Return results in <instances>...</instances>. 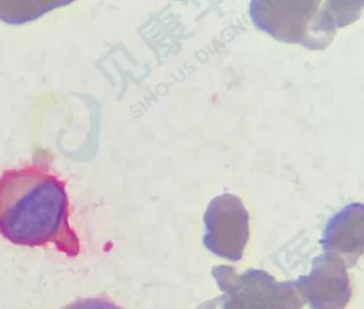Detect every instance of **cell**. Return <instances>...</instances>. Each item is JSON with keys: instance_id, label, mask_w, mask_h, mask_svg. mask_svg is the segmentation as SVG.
<instances>
[{"instance_id": "cell-1", "label": "cell", "mask_w": 364, "mask_h": 309, "mask_svg": "<svg viewBox=\"0 0 364 309\" xmlns=\"http://www.w3.org/2000/svg\"><path fill=\"white\" fill-rule=\"evenodd\" d=\"M0 234L23 246L54 244L76 257L80 243L70 224L65 181L39 162L5 170L0 176Z\"/></svg>"}, {"instance_id": "cell-2", "label": "cell", "mask_w": 364, "mask_h": 309, "mask_svg": "<svg viewBox=\"0 0 364 309\" xmlns=\"http://www.w3.org/2000/svg\"><path fill=\"white\" fill-rule=\"evenodd\" d=\"M362 8V1L255 0L250 17L255 27L276 40L318 50L330 44L336 28L355 21Z\"/></svg>"}, {"instance_id": "cell-3", "label": "cell", "mask_w": 364, "mask_h": 309, "mask_svg": "<svg viewBox=\"0 0 364 309\" xmlns=\"http://www.w3.org/2000/svg\"><path fill=\"white\" fill-rule=\"evenodd\" d=\"M213 276L223 294L197 309H300L306 304L296 281H278L265 271L238 273L219 266Z\"/></svg>"}, {"instance_id": "cell-4", "label": "cell", "mask_w": 364, "mask_h": 309, "mask_svg": "<svg viewBox=\"0 0 364 309\" xmlns=\"http://www.w3.org/2000/svg\"><path fill=\"white\" fill-rule=\"evenodd\" d=\"M204 245L213 254L238 261L249 240V215L238 196L221 194L208 204L204 215Z\"/></svg>"}, {"instance_id": "cell-5", "label": "cell", "mask_w": 364, "mask_h": 309, "mask_svg": "<svg viewBox=\"0 0 364 309\" xmlns=\"http://www.w3.org/2000/svg\"><path fill=\"white\" fill-rule=\"evenodd\" d=\"M296 283L312 309H344L351 298L346 264L334 254L315 258L310 274L299 277Z\"/></svg>"}, {"instance_id": "cell-6", "label": "cell", "mask_w": 364, "mask_h": 309, "mask_svg": "<svg viewBox=\"0 0 364 309\" xmlns=\"http://www.w3.org/2000/svg\"><path fill=\"white\" fill-rule=\"evenodd\" d=\"M321 243L326 253L338 256L353 268L363 254V205L353 202L334 215L326 225Z\"/></svg>"}, {"instance_id": "cell-7", "label": "cell", "mask_w": 364, "mask_h": 309, "mask_svg": "<svg viewBox=\"0 0 364 309\" xmlns=\"http://www.w3.org/2000/svg\"><path fill=\"white\" fill-rule=\"evenodd\" d=\"M63 309H123L105 298H88L76 300Z\"/></svg>"}]
</instances>
